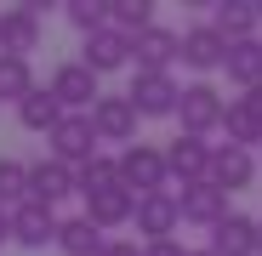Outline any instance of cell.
I'll use <instances>...</instances> for the list:
<instances>
[{"instance_id":"obj_18","label":"cell","mask_w":262,"mask_h":256,"mask_svg":"<svg viewBox=\"0 0 262 256\" xmlns=\"http://www.w3.org/2000/svg\"><path fill=\"white\" fill-rule=\"evenodd\" d=\"M183 63H188L194 74L223 68V63H228V40L216 34L211 23H194V29H183Z\"/></svg>"},{"instance_id":"obj_13","label":"cell","mask_w":262,"mask_h":256,"mask_svg":"<svg viewBox=\"0 0 262 256\" xmlns=\"http://www.w3.org/2000/svg\"><path fill=\"white\" fill-rule=\"evenodd\" d=\"M223 137H228L234 148H256V143H262V85H256V91H239V97H228Z\"/></svg>"},{"instance_id":"obj_24","label":"cell","mask_w":262,"mask_h":256,"mask_svg":"<svg viewBox=\"0 0 262 256\" xmlns=\"http://www.w3.org/2000/svg\"><path fill=\"white\" fill-rule=\"evenodd\" d=\"M108 29L137 40L143 29H154V0H108Z\"/></svg>"},{"instance_id":"obj_31","label":"cell","mask_w":262,"mask_h":256,"mask_svg":"<svg viewBox=\"0 0 262 256\" xmlns=\"http://www.w3.org/2000/svg\"><path fill=\"white\" fill-rule=\"evenodd\" d=\"M12 239V211H0V245Z\"/></svg>"},{"instance_id":"obj_5","label":"cell","mask_w":262,"mask_h":256,"mask_svg":"<svg viewBox=\"0 0 262 256\" xmlns=\"http://www.w3.org/2000/svg\"><path fill=\"white\" fill-rule=\"evenodd\" d=\"M46 85H52V97H57L69 114H92V108H97V97H103V91H97V74L85 68L80 57H74V63H57Z\"/></svg>"},{"instance_id":"obj_8","label":"cell","mask_w":262,"mask_h":256,"mask_svg":"<svg viewBox=\"0 0 262 256\" xmlns=\"http://www.w3.org/2000/svg\"><path fill=\"white\" fill-rule=\"evenodd\" d=\"M57 228H63V217H57L52 205H40V199H29V205L12 211V245H23V250L57 245Z\"/></svg>"},{"instance_id":"obj_29","label":"cell","mask_w":262,"mask_h":256,"mask_svg":"<svg viewBox=\"0 0 262 256\" xmlns=\"http://www.w3.org/2000/svg\"><path fill=\"white\" fill-rule=\"evenodd\" d=\"M143 256H188V245H177V239H154V245H143Z\"/></svg>"},{"instance_id":"obj_26","label":"cell","mask_w":262,"mask_h":256,"mask_svg":"<svg viewBox=\"0 0 262 256\" xmlns=\"http://www.w3.org/2000/svg\"><path fill=\"white\" fill-rule=\"evenodd\" d=\"M29 205V165L23 159H0V211Z\"/></svg>"},{"instance_id":"obj_17","label":"cell","mask_w":262,"mask_h":256,"mask_svg":"<svg viewBox=\"0 0 262 256\" xmlns=\"http://www.w3.org/2000/svg\"><path fill=\"white\" fill-rule=\"evenodd\" d=\"M85 217H92L103 234H108V228H125L131 217H137V194H131L125 182H114V188H97V194H85Z\"/></svg>"},{"instance_id":"obj_15","label":"cell","mask_w":262,"mask_h":256,"mask_svg":"<svg viewBox=\"0 0 262 256\" xmlns=\"http://www.w3.org/2000/svg\"><path fill=\"white\" fill-rule=\"evenodd\" d=\"M211 250L216 256H262V222L245 217V211H234L228 222L211 228Z\"/></svg>"},{"instance_id":"obj_4","label":"cell","mask_w":262,"mask_h":256,"mask_svg":"<svg viewBox=\"0 0 262 256\" xmlns=\"http://www.w3.org/2000/svg\"><path fill=\"white\" fill-rule=\"evenodd\" d=\"M52 143V159H63L69 171H85V165H92L103 148V137H97V125H92V114H63V125H57V131L46 137Z\"/></svg>"},{"instance_id":"obj_7","label":"cell","mask_w":262,"mask_h":256,"mask_svg":"<svg viewBox=\"0 0 262 256\" xmlns=\"http://www.w3.org/2000/svg\"><path fill=\"white\" fill-rule=\"evenodd\" d=\"M131 63L148 74H171V63H183V29H165V23L143 29L131 40Z\"/></svg>"},{"instance_id":"obj_6","label":"cell","mask_w":262,"mask_h":256,"mask_svg":"<svg viewBox=\"0 0 262 256\" xmlns=\"http://www.w3.org/2000/svg\"><path fill=\"white\" fill-rule=\"evenodd\" d=\"M211 154H216V143H205V137H171L165 143V165H171V182H183V188H194V182H211Z\"/></svg>"},{"instance_id":"obj_12","label":"cell","mask_w":262,"mask_h":256,"mask_svg":"<svg viewBox=\"0 0 262 256\" xmlns=\"http://www.w3.org/2000/svg\"><path fill=\"white\" fill-rule=\"evenodd\" d=\"M137 108H131V97L120 91V97H97V108H92V125H97V137L103 143H120V148H131L137 143Z\"/></svg>"},{"instance_id":"obj_3","label":"cell","mask_w":262,"mask_h":256,"mask_svg":"<svg viewBox=\"0 0 262 256\" xmlns=\"http://www.w3.org/2000/svg\"><path fill=\"white\" fill-rule=\"evenodd\" d=\"M177 120H183L188 137H211V131H223V120H228V97L216 91L211 80H188V85H183V108H177Z\"/></svg>"},{"instance_id":"obj_2","label":"cell","mask_w":262,"mask_h":256,"mask_svg":"<svg viewBox=\"0 0 262 256\" xmlns=\"http://www.w3.org/2000/svg\"><path fill=\"white\" fill-rule=\"evenodd\" d=\"M125 97H131V108H137L143 120H177L183 85H177V74H148V68H137L131 85H125Z\"/></svg>"},{"instance_id":"obj_23","label":"cell","mask_w":262,"mask_h":256,"mask_svg":"<svg viewBox=\"0 0 262 256\" xmlns=\"http://www.w3.org/2000/svg\"><path fill=\"white\" fill-rule=\"evenodd\" d=\"M223 74L239 85V91H256V85H262V40H234Z\"/></svg>"},{"instance_id":"obj_16","label":"cell","mask_w":262,"mask_h":256,"mask_svg":"<svg viewBox=\"0 0 262 256\" xmlns=\"http://www.w3.org/2000/svg\"><path fill=\"white\" fill-rule=\"evenodd\" d=\"M211 182L223 188V194L251 188V182H256V154H251V148H234V143H216V154H211Z\"/></svg>"},{"instance_id":"obj_22","label":"cell","mask_w":262,"mask_h":256,"mask_svg":"<svg viewBox=\"0 0 262 256\" xmlns=\"http://www.w3.org/2000/svg\"><path fill=\"white\" fill-rule=\"evenodd\" d=\"M63 114H69V108L52 97V85H34V91L17 103V120H23V131H46V137H52L57 125H63Z\"/></svg>"},{"instance_id":"obj_28","label":"cell","mask_w":262,"mask_h":256,"mask_svg":"<svg viewBox=\"0 0 262 256\" xmlns=\"http://www.w3.org/2000/svg\"><path fill=\"white\" fill-rule=\"evenodd\" d=\"M114 182H120V154H97L92 165L80 171V199L97 194V188H114Z\"/></svg>"},{"instance_id":"obj_9","label":"cell","mask_w":262,"mask_h":256,"mask_svg":"<svg viewBox=\"0 0 262 256\" xmlns=\"http://www.w3.org/2000/svg\"><path fill=\"white\" fill-rule=\"evenodd\" d=\"M40 40H46V17H40V6H12V12H0V52L29 57V52H40Z\"/></svg>"},{"instance_id":"obj_21","label":"cell","mask_w":262,"mask_h":256,"mask_svg":"<svg viewBox=\"0 0 262 256\" xmlns=\"http://www.w3.org/2000/svg\"><path fill=\"white\" fill-rule=\"evenodd\" d=\"M57 250H63V256H103V250H108V234L80 211V217H63V228H57Z\"/></svg>"},{"instance_id":"obj_1","label":"cell","mask_w":262,"mask_h":256,"mask_svg":"<svg viewBox=\"0 0 262 256\" xmlns=\"http://www.w3.org/2000/svg\"><path fill=\"white\" fill-rule=\"evenodd\" d=\"M120 182H125L131 194H137V199L165 194V182H171L165 148H154V143H131V148H120Z\"/></svg>"},{"instance_id":"obj_25","label":"cell","mask_w":262,"mask_h":256,"mask_svg":"<svg viewBox=\"0 0 262 256\" xmlns=\"http://www.w3.org/2000/svg\"><path fill=\"white\" fill-rule=\"evenodd\" d=\"M29 91H34V68H29V57L0 52V103H23Z\"/></svg>"},{"instance_id":"obj_11","label":"cell","mask_w":262,"mask_h":256,"mask_svg":"<svg viewBox=\"0 0 262 256\" xmlns=\"http://www.w3.org/2000/svg\"><path fill=\"white\" fill-rule=\"evenodd\" d=\"M137 234H143V245H154V239H177V222H183V205H177V194H148V199H137Z\"/></svg>"},{"instance_id":"obj_20","label":"cell","mask_w":262,"mask_h":256,"mask_svg":"<svg viewBox=\"0 0 262 256\" xmlns=\"http://www.w3.org/2000/svg\"><path fill=\"white\" fill-rule=\"evenodd\" d=\"M211 29L228 40H262L256 29H262V12H256V0H234V6H211Z\"/></svg>"},{"instance_id":"obj_10","label":"cell","mask_w":262,"mask_h":256,"mask_svg":"<svg viewBox=\"0 0 262 256\" xmlns=\"http://www.w3.org/2000/svg\"><path fill=\"white\" fill-rule=\"evenodd\" d=\"M69 194H80V171H69V165L52 159V154L29 165V199H40V205H52V211H57Z\"/></svg>"},{"instance_id":"obj_30","label":"cell","mask_w":262,"mask_h":256,"mask_svg":"<svg viewBox=\"0 0 262 256\" xmlns=\"http://www.w3.org/2000/svg\"><path fill=\"white\" fill-rule=\"evenodd\" d=\"M103 256H143V245H137V239H108Z\"/></svg>"},{"instance_id":"obj_14","label":"cell","mask_w":262,"mask_h":256,"mask_svg":"<svg viewBox=\"0 0 262 256\" xmlns=\"http://www.w3.org/2000/svg\"><path fill=\"white\" fill-rule=\"evenodd\" d=\"M177 205H183V222H194V228H216V222H228L234 211H228V194L216 188V182H194V188H183L177 194Z\"/></svg>"},{"instance_id":"obj_27","label":"cell","mask_w":262,"mask_h":256,"mask_svg":"<svg viewBox=\"0 0 262 256\" xmlns=\"http://www.w3.org/2000/svg\"><path fill=\"white\" fill-rule=\"evenodd\" d=\"M63 12H69V23H74V29H80L85 40L108 29V0H69Z\"/></svg>"},{"instance_id":"obj_32","label":"cell","mask_w":262,"mask_h":256,"mask_svg":"<svg viewBox=\"0 0 262 256\" xmlns=\"http://www.w3.org/2000/svg\"><path fill=\"white\" fill-rule=\"evenodd\" d=\"M188 256H216V250H211V245H205V250H188Z\"/></svg>"},{"instance_id":"obj_19","label":"cell","mask_w":262,"mask_h":256,"mask_svg":"<svg viewBox=\"0 0 262 256\" xmlns=\"http://www.w3.org/2000/svg\"><path fill=\"white\" fill-rule=\"evenodd\" d=\"M80 63L92 68L97 80H103V74H114V68H125V63H131V34H120V29L92 34V40L80 46Z\"/></svg>"}]
</instances>
